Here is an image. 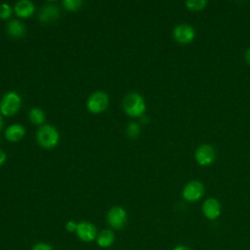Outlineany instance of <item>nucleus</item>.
<instances>
[{"label": "nucleus", "instance_id": "f257e3e1", "mask_svg": "<svg viewBox=\"0 0 250 250\" xmlns=\"http://www.w3.org/2000/svg\"><path fill=\"white\" fill-rule=\"evenodd\" d=\"M123 108L129 116L139 117L146 110V103L140 94L130 93L123 100Z\"/></svg>", "mask_w": 250, "mask_h": 250}, {"label": "nucleus", "instance_id": "f03ea898", "mask_svg": "<svg viewBox=\"0 0 250 250\" xmlns=\"http://www.w3.org/2000/svg\"><path fill=\"white\" fill-rule=\"evenodd\" d=\"M37 141L44 148H52L59 143V132L51 125H43L37 131Z\"/></svg>", "mask_w": 250, "mask_h": 250}, {"label": "nucleus", "instance_id": "7ed1b4c3", "mask_svg": "<svg viewBox=\"0 0 250 250\" xmlns=\"http://www.w3.org/2000/svg\"><path fill=\"white\" fill-rule=\"evenodd\" d=\"M21 99L16 92L10 91L4 95L0 102V111L5 116L15 114L21 107Z\"/></svg>", "mask_w": 250, "mask_h": 250}, {"label": "nucleus", "instance_id": "20e7f679", "mask_svg": "<svg viewBox=\"0 0 250 250\" xmlns=\"http://www.w3.org/2000/svg\"><path fill=\"white\" fill-rule=\"evenodd\" d=\"M204 185L197 180H192L185 185L182 195L188 202H195L199 200L204 194Z\"/></svg>", "mask_w": 250, "mask_h": 250}, {"label": "nucleus", "instance_id": "39448f33", "mask_svg": "<svg viewBox=\"0 0 250 250\" xmlns=\"http://www.w3.org/2000/svg\"><path fill=\"white\" fill-rule=\"evenodd\" d=\"M106 221L108 226L112 229H121L124 228L127 222V213L123 207L113 206L106 215Z\"/></svg>", "mask_w": 250, "mask_h": 250}, {"label": "nucleus", "instance_id": "423d86ee", "mask_svg": "<svg viewBox=\"0 0 250 250\" xmlns=\"http://www.w3.org/2000/svg\"><path fill=\"white\" fill-rule=\"evenodd\" d=\"M194 158L200 166L211 165L216 158L215 148L209 144L200 145L194 152Z\"/></svg>", "mask_w": 250, "mask_h": 250}, {"label": "nucleus", "instance_id": "0eeeda50", "mask_svg": "<svg viewBox=\"0 0 250 250\" xmlns=\"http://www.w3.org/2000/svg\"><path fill=\"white\" fill-rule=\"evenodd\" d=\"M77 237L83 242L96 241L98 235V229L96 226L88 221H82L77 224V229L75 231Z\"/></svg>", "mask_w": 250, "mask_h": 250}, {"label": "nucleus", "instance_id": "6e6552de", "mask_svg": "<svg viewBox=\"0 0 250 250\" xmlns=\"http://www.w3.org/2000/svg\"><path fill=\"white\" fill-rule=\"evenodd\" d=\"M108 105V97L104 92L93 93L87 101V107L93 113L103 112Z\"/></svg>", "mask_w": 250, "mask_h": 250}, {"label": "nucleus", "instance_id": "1a4fd4ad", "mask_svg": "<svg viewBox=\"0 0 250 250\" xmlns=\"http://www.w3.org/2000/svg\"><path fill=\"white\" fill-rule=\"evenodd\" d=\"M195 36L193 27L188 23H180L173 29V37L180 44L190 43Z\"/></svg>", "mask_w": 250, "mask_h": 250}, {"label": "nucleus", "instance_id": "9d476101", "mask_svg": "<svg viewBox=\"0 0 250 250\" xmlns=\"http://www.w3.org/2000/svg\"><path fill=\"white\" fill-rule=\"evenodd\" d=\"M202 213L204 217L208 220H216L221 215V204L218 199L209 197L205 199L202 203Z\"/></svg>", "mask_w": 250, "mask_h": 250}, {"label": "nucleus", "instance_id": "9b49d317", "mask_svg": "<svg viewBox=\"0 0 250 250\" xmlns=\"http://www.w3.org/2000/svg\"><path fill=\"white\" fill-rule=\"evenodd\" d=\"M60 16V10L56 5L48 4L41 8L39 13V19L42 22H52L56 21Z\"/></svg>", "mask_w": 250, "mask_h": 250}, {"label": "nucleus", "instance_id": "f8f14e48", "mask_svg": "<svg viewBox=\"0 0 250 250\" xmlns=\"http://www.w3.org/2000/svg\"><path fill=\"white\" fill-rule=\"evenodd\" d=\"M115 240V233L112 229H106L101 230L96 238V243L101 248H108L110 247Z\"/></svg>", "mask_w": 250, "mask_h": 250}, {"label": "nucleus", "instance_id": "ddd939ff", "mask_svg": "<svg viewBox=\"0 0 250 250\" xmlns=\"http://www.w3.org/2000/svg\"><path fill=\"white\" fill-rule=\"evenodd\" d=\"M15 12L21 18H28L34 12V5L30 1L21 0L16 4Z\"/></svg>", "mask_w": 250, "mask_h": 250}, {"label": "nucleus", "instance_id": "4468645a", "mask_svg": "<svg viewBox=\"0 0 250 250\" xmlns=\"http://www.w3.org/2000/svg\"><path fill=\"white\" fill-rule=\"evenodd\" d=\"M24 128L20 124H13L5 131V137L10 142H18L24 136Z\"/></svg>", "mask_w": 250, "mask_h": 250}, {"label": "nucleus", "instance_id": "2eb2a0df", "mask_svg": "<svg viewBox=\"0 0 250 250\" xmlns=\"http://www.w3.org/2000/svg\"><path fill=\"white\" fill-rule=\"evenodd\" d=\"M7 31L11 36H13L15 38H19V37H21L22 35H24L25 26L21 21L13 20L8 23Z\"/></svg>", "mask_w": 250, "mask_h": 250}, {"label": "nucleus", "instance_id": "dca6fc26", "mask_svg": "<svg viewBox=\"0 0 250 250\" xmlns=\"http://www.w3.org/2000/svg\"><path fill=\"white\" fill-rule=\"evenodd\" d=\"M29 119L33 124L40 125L45 120V114L41 108L33 107L29 111Z\"/></svg>", "mask_w": 250, "mask_h": 250}, {"label": "nucleus", "instance_id": "f3484780", "mask_svg": "<svg viewBox=\"0 0 250 250\" xmlns=\"http://www.w3.org/2000/svg\"><path fill=\"white\" fill-rule=\"evenodd\" d=\"M187 9L190 10V11H201L203 9H205L206 5H207V1L206 0H188L185 3Z\"/></svg>", "mask_w": 250, "mask_h": 250}, {"label": "nucleus", "instance_id": "a211bd4d", "mask_svg": "<svg viewBox=\"0 0 250 250\" xmlns=\"http://www.w3.org/2000/svg\"><path fill=\"white\" fill-rule=\"evenodd\" d=\"M83 2L81 0H63L62 5L68 11H76L78 10Z\"/></svg>", "mask_w": 250, "mask_h": 250}, {"label": "nucleus", "instance_id": "6ab92c4d", "mask_svg": "<svg viewBox=\"0 0 250 250\" xmlns=\"http://www.w3.org/2000/svg\"><path fill=\"white\" fill-rule=\"evenodd\" d=\"M140 133V126L135 123V122H131L128 124L127 126V134L129 137L131 138H136Z\"/></svg>", "mask_w": 250, "mask_h": 250}, {"label": "nucleus", "instance_id": "aec40b11", "mask_svg": "<svg viewBox=\"0 0 250 250\" xmlns=\"http://www.w3.org/2000/svg\"><path fill=\"white\" fill-rule=\"evenodd\" d=\"M12 14V8L8 4H1L0 5V19L7 20L10 18Z\"/></svg>", "mask_w": 250, "mask_h": 250}, {"label": "nucleus", "instance_id": "412c9836", "mask_svg": "<svg viewBox=\"0 0 250 250\" xmlns=\"http://www.w3.org/2000/svg\"><path fill=\"white\" fill-rule=\"evenodd\" d=\"M31 250H55L54 247L50 244V243H47V242H37L35 243Z\"/></svg>", "mask_w": 250, "mask_h": 250}, {"label": "nucleus", "instance_id": "4be33fe9", "mask_svg": "<svg viewBox=\"0 0 250 250\" xmlns=\"http://www.w3.org/2000/svg\"><path fill=\"white\" fill-rule=\"evenodd\" d=\"M77 224H78V223H76V222H74V221H72V220H69V221H67V222L65 223L64 228H65V229H66L68 232H75V231H76V229H77Z\"/></svg>", "mask_w": 250, "mask_h": 250}, {"label": "nucleus", "instance_id": "5701e85b", "mask_svg": "<svg viewBox=\"0 0 250 250\" xmlns=\"http://www.w3.org/2000/svg\"><path fill=\"white\" fill-rule=\"evenodd\" d=\"M244 59L248 64H250V48H248L244 53Z\"/></svg>", "mask_w": 250, "mask_h": 250}, {"label": "nucleus", "instance_id": "b1692460", "mask_svg": "<svg viewBox=\"0 0 250 250\" xmlns=\"http://www.w3.org/2000/svg\"><path fill=\"white\" fill-rule=\"evenodd\" d=\"M172 250H190L188 246L184 245V244H179L177 246H175Z\"/></svg>", "mask_w": 250, "mask_h": 250}, {"label": "nucleus", "instance_id": "393cba45", "mask_svg": "<svg viewBox=\"0 0 250 250\" xmlns=\"http://www.w3.org/2000/svg\"><path fill=\"white\" fill-rule=\"evenodd\" d=\"M6 161V153L0 149V166L4 164Z\"/></svg>", "mask_w": 250, "mask_h": 250}, {"label": "nucleus", "instance_id": "a878e982", "mask_svg": "<svg viewBox=\"0 0 250 250\" xmlns=\"http://www.w3.org/2000/svg\"><path fill=\"white\" fill-rule=\"evenodd\" d=\"M2 125H3V120H2V117L0 115V130L2 129Z\"/></svg>", "mask_w": 250, "mask_h": 250}]
</instances>
